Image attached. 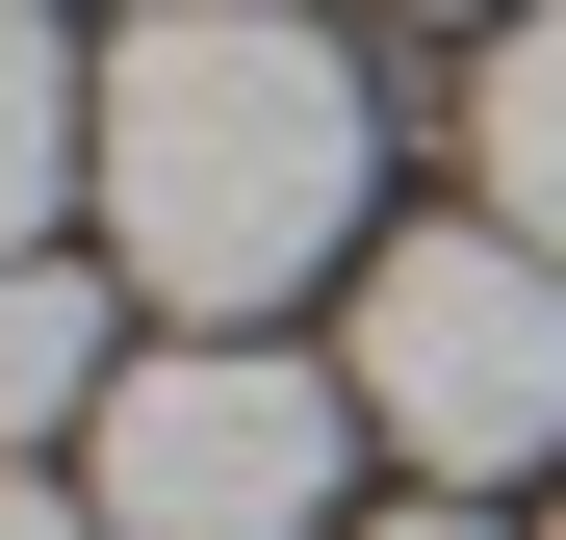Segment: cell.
Instances as JSON below:
<instances>
[{
    "mask_svg": "<svg viewBox=\"0 0 566 540\" xmlns=\"http://www.w3.org/2000/svg\"><path fill=\"white\" fill-rule=\"evenodd\" d=\"M463 155H490V232H541V257H566V0H515V27H490Z\"/></svg>",
    "mask_w": 566,
    "mask_h": 540,
    "instance_id": "8992f818",
    "label": "cell"
},
{
    "mask_svg": "<svg viewBox=\"0 0 566 540\" xmlns=\"http://www.w3.org/2000/svg\"><path fill=\"white\" fill-rule=\"evenodd\" d=\"M387 540H490V515H463V489H438V515H387Z\"/></svg>",
    "mask_w": 566,
    "mask_h": 540,
    "instance_id": "ba28073f",
    "label": "cell"
},
{
    "mask_svg": "<svg viewBox=\"0 0 566 540\" xmlns=\"http://www.w3.org/2000/svg\"><path fill=\"white\" fill-rule=\"evenodd\" d=\"M360 207V77L310 0H155L104 52V257L180 335H258L283 284H335Z\"/></svg>",
    "mask_w": 566,
    "mask_h": 540,
    "instance_id": "6da1fadb",
    "label": "cell"
},
{
    "mask_svg": "<svg viewBox=\"0 0 566 540\" xmlns=\"http://www.w3.org/2000/svg\"><path fill=\"white\" fill-rule=\"evenodd\" d=\"M77 180H104V77L52 52V0H0V257H52Z\"/></svg>",
    "mask_w": 566,
    "mask_h": 540,
    "instance_id": "5b68a950",
    "label": "cell"
},
{
    "mask_svg": "<svg viewBox=\"0 0 566 540\" xmlns=\"http://www.w3.org/2000/svg\"><path fill=\"white\" fill-rule=\"evenodd\" d=\"M335 437H360L335 360H283V335H180V360H129V387H104L77 489H104L129 540H310V515H335Z\"/></svg>",
    "mask_w": 566,
    "mask_h": 540,
    "instance_id": "3957f363",
    "label": "cell"
},
{
    "mask_svg": "<svg viewBox=\"0 0 566 540\" xmlns=\"http://www.w3.org/2000/svg\"><path fill=\"white\" fill-rule=\"evenodd\" d=\"M0 540H129V515L104 489H0Z\"/></svg>",
    "mask_w": 566,
    "mask_h": 540,
    "instance_id": "52a82bcc",
    "label": "cell"
},
{
    "mask_svg": "<svg viewBox=\"0 0 566 540\" xmlns=\"http://www.w3.org/2000/svg\"><path fill=\"white\" fill-rule=\"evenodd\" d=\"M104 387H129L104 284H77V257H0V464H27V437H104Z\"/></svg>",
    "mask_w": 566,
    "mask_h": 540,
    "instance_id": "277c9868",
    "label": "cell"
},
{
    "mask_svg": "<svg viewBox=\"0 0 566 540\" xmlns=\"http://www.w3.org/2000/svg\"><path fill=\"white\" fill-rule=\"evenodd\" d=\"M360 437H412L438 489L566 464V257L541 232H387L360 257Z\"/></svg>",
    "mask_w": 566,
    "mask_h": 540,
    "instance_id": "7a4b0ae2",
    "label": "cell"
}]
</instances>
